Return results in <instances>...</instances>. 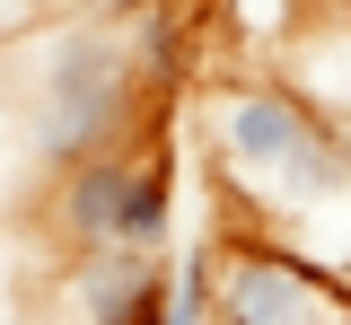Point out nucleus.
Here are the masks:
<instances>
[{"mask_svg": "<svg viewBox=\"0 0 351 325\" xmlns=\"http://www.w3.org/2000/svg\"><path fill=\"white\" fill-rule=\"evenodd\" d=\"M36 18H44V0H0V53L18 45V36H27Z\"/></svg>", "mask_w": 351, "mask_h": 325, "instance_id": "nucleus-9", "label": "nucleus"}, {"mask_svg": "<svg viewBox=\"0 0 351 325\" xmlns=\"http://www.w3.org/2000/svg\"><path fill=\"white\" fill-rule=\"evenodd\" d=\"M211 325H351V281L299 246L237 237L211 255Z\"/></svg>", "mask_w": 351, "mask_h": 325, "instance_id": "nucleus-3", "label": "nucleus"}, {"mask_svg": "<svg viewBox=\"0 0 351 325\" xmlns=\"http://www.w3.org/2000/svg\"><path fill=\"white\" fill-rule=\"evenodd\" d=\"M281 80L351 123V18H307V27H290V71Z\"/></svg>", "mask_w": 351, "mask_h": 325, "instance_id": "nucleus-6", "label": "nucleus"}, {"mask_svg": "<svg viewBox=\"0 0 351 325\" xmlns=\"http://www.w3.org/2000/svg\"><path fill=\"white\" fill-rule=\"evenodd\" d=\"M141 158H149V149H114V158H88V167H62V176H53L44 220H53V237H62L71 255H88V246H123Z\"/></svg>", "mask_w": 351, "mask_h": 325, "instance_id": "nucleus-4", "label": "nucleus"}, {"mask_svg": "<svg viewBox=\"0 0 351 325\" xmlns=\"http://www.w3.org/2000/svg\"><path fill=\"white\" fill-rule=\"evenodd\" d=\"M149 325H211V255H184V264L167 273Z\"/></svg>", "mask_w": 351, "mask_h": 325, "instance_id": "nucleus-8", "label": "nucleus"}, {"mask_svg": "<svg viewBox=\"0 0 351 325\" xmlns=\"http://www.w3.org/2000/svg\"><path fill=\"white\" fill-rule=\"evenodd\" d=\"M141 71H132L123 18H88V9H53L27 27V158L44 176L114 158L141 123Z\"/></svg>", "mask_w": 351, "mask_h": 325, "instance_id": "nucleus-2", "label": "nucleus"}, {"mask_svg": "<svg viewBox=\"0 0 351 325\" xmlns=\"http://www.w3.org/2000/svg\"><path fill=\"white\" fill-rule=\"evenodd\" d=\"M219 185L263 220H316L325 202H351V123L299 97L281 71L228 80L211 106Z\"/></svg>", "mask_w": 351, "mask_h": 325, "instance_id": "nucleus-1", "label": "nucleus"}, {"mask_svg": "<svg viewBox=\"0 0 351 325\" xmlns=\"http://www.w3.org/2000/svg\"><path fill=\"white\" fill-rule=\"evenodd\" d=\"M123 45H132V71H141V88L158 97L184 80V62H193V9L184 0H141L123 18Z\"/></svg>", "mask_w": 351, "mask_h": 325, "instance_id": "nucleus-7", "label": "nucleus"}, {"mask_svg": "<svg viewBox=\"0 0 351 325\" xmlns=\"http://www.w3.org/2000/svg\"><path fill=\"white\" fill-rule=\"evenodd\" d=\"M44 9H80V0H44Z\"/></svg>", "mask_w": 351, "mask_h": 325, "instance_id": "nucleus-10", "label": "nucleus"}, {"mask_svg": "<svg viewBox=\"0 0 351 325\" xmlns=\"http://www.w3.org/2000/svg\"><path fill=\"white\" fill-rule=\"evenodd\" d=\"M158 290H167V264L141 255V246H88V255L62 264V308H71V325H149Z\"/></svg>", "mask_w": 351, "mask_h": 325, "instance_id": "nucleus-5", "label": "nucleus"}]
</instances>
